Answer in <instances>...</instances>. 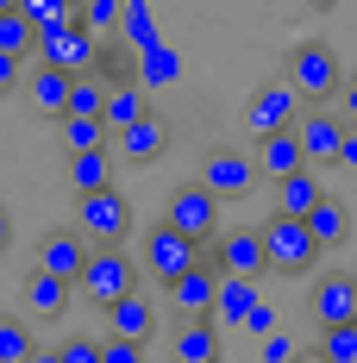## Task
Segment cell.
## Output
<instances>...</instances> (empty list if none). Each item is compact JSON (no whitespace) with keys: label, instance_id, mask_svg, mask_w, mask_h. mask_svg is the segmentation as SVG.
<instances>
[{"label":"cell","instance_id":"cell-2","mask_svg":"<svg viewBox=\"0 0 357 363\" xmlns=\"http://www.w3.org/2000/svg\"><path fill=\"white\" fill-rule=\"evenodd\" d=\"M257 232H263V257H270V269H276V276H307V269L326 257L320 245H314V232H307V219L270 213Z\"/></svg>","mask_w":357,"mask_h":363},{"label":"cell","instance_id":"cell-32","mask_svg":"<svg viewBox=\"0 0 357 363\" xmlns=\"http://www.w3.org/2000/svg\"><path fill=\"white\" fill-rule=\"evenodd\" d=\"M326 363H357V326H332L320 332V345H314Z\"/></svg>","mask_w":357,"mask_h":363},{"label":"cell","instance_id":"cell-6","mask_svg":"<svg viewBox=\"0 0 357 363\" xmlns=\"http://www.w3.org/2000/svg\"><path fill=\"white\" fill-rule=\"evenodd\" d=\"M75 289L88 294V301H101V307H119L126 294L138 289V263L119 251V245H107V251H94V257H88V276H82Z\"/></svg>","mask_w":357,"mask_h":363},{"label":"cell","instance_id":"cell-12","mask_svg":"<svg viewBox=\"0 0 357 363\" xmlns=\"http://www.w3.org/2000/svg\"><path fill=\"white\" fill-rule=\"evenodd\" d=\"M88 257H94V245H88V238H82L75 225H63V232H50V238L38 245V269L75 289V282L88 276Z\"/></svg>","mask_w":357,"mask_h":363},{"label":"cell","instance_id":"cell-10","mask_svg":"<svg viewBox=\"0 0 357 363\" xmlns=\"http://www.w3.org/2000/svg\"><path fill=\"white\" fill-rule=\"evenodd\" d=\"M207 263H214L219 276H238V282H257L263 269H270V257H263V232H226L207 245Z\"/></svg>","mask_w":357,"mask_h":363},{"label":"cell","instance_id":"cell-8","mask_svg":"<svg viewBox=\"0 0 357 363\" xmlns=\"http://www.w3.org/2000/svg\"><path fill=\"white\" fill-rule=\"evenodd\" d=\"M38 63L44 69H63V75H94V32L82 26V19H70V26H57V32L38 38Z\"/></svg>","mask_w":357,"mask_h":363},{"label":"cell","instance_id":"cell-16","mask_svg":"<svg viewBox=\"0 0 357 363\" xmlns=\"http://www.w3.org/2000/svg\"><path fill=\"white\" fill-rule=\"evenodd\" d=\"M251 157H257V176H270V182H288V176H301V169H307V150H301V138H295V132L263 138Z\"/></svg>","mask_w":357,"mask_h":363},{"label":"cell","instance_id":"cell-15","mask_svg":"<svg viewBox=\"0 0 357 363\" xmlns=\"http://www.w3.org/2000/svg\"><path fill=\"white\" fill-rule=\"evenodd\" d=\"M113 150H119L126 163H157V157L170 150V119H163V113L138 119L132 132H119V138H113Z\"/></svg>","mask_w":357,"mask_h":363},{"label":"cell","instance_id":"cell-4","mask_svg":"<svg viewBox=\"0 0 357 363\" xmlns=\"http://www.w3.org/2000/svg\"><path fill=\"white\" fill-rule=\"evenodd\" d=\"M295 119H301V94H295L288 82H263V88L251 94V107H245V132L263 145V138L295 132Z\"/></svg>","mask_w":357,"mask_h":363},{"label":"cell","instance_id":"cell-20","mask_svg":"<svg viewBox=\"0 0 357 363\" xmlns=\"http://www.w3.org/2000/svg\"><path fill=\"white\" fill-rule=\"evenodd\" d=\"M176 363H219V326H214V320H182Z\"/></svg>","mask_w":357,"mask_h":363},{"label":"cell","instance_id":"cell-22","mask_svg":"<svg viewBox=\"0 0 357 363\" xmlns=\"http://www.w3.org/2000/svg\"><path fill=\"white\" fill-rule=\"evenodd\" d=\"M70 88H75V75L44 69V63H38V75H32V101H38V113H50L57 125L70 119Z\"/></svg>","mask_w":357,"mask_h":363},{"label":"cell","instance_id":"cell-11","mask_svg":"<svg viewBox=\"0 0 357 363\" xmlns=\"http://www.w3.org/2000/svg\"><path fill=\"white\" fill-rule=\"evenodd\" d=\"M314 320H320V332L332 326H357V276L351 269H326V276H314Z\"/></svg>","mask_w":357,"mask_h":363},{"label":"cell","instance_id":"cell-23","mask_svg":"<svg viewBox=\"0 0 357 363\" xmlns=\"http://www.w3.org/2000/svg\"><path fill=\"white\" fill-rule=\"evenodd\" d=\"M276 194H282V207H276V213H288V219H307V213H314V207L326 201V188H320V169H301V176L276 182Z\"/></svg>","mask_w":357,"mask_h":363},{"label":"cell","instance_id":"cell-18","mask_svg":"<svg viewBox=\"0 0 357 363\" xmlns=\"http://www.w3.org/2000/svg\"><path fill=\"white\" fill-rule=\"evenodd\" d=\"M107 132L119 138V132H132L138 119H150V101H144V82H113V94H107Z\"/></svg>","mask_w":357,"mask_h":363},{"label":"cell","instance_id":"cell-43","mask_svg":"<svg viewBox=\"0 0 357 363\" xmlns=\"http://www.w3.org/2000/svg\"><path fill=\"white\" fill-rule=\"evenodd\" d=\"M32 363H63V351H38V357Z\"/></svg>","mask_w":357,"mask_h":363},{"label":"cell","instance_id":"cell-14","mask_svg":"<svg viewBox=\"0 0 357 363\" xmlns=\"http://www.w3.org/2000/svg\"><path fill=\"white\" fill-rule=\"evenodd\" d=\"M170 294V301H176L182 307V320H214V294H219V269L214 263H207V257H201V263H194V269H188V276H182L176 289H163Z\"/></svg>","mask_w":357,"mask_h":363},{"label":"cell","instance_id":"cell-28","mask_svg":"<svg viewBox=\"0 0 357 363\" xmlns=\"http://www.w3.org/2000/svg\"><path fill=\"white\" fill-rule=\"evenodd\" d=\"M0 50H6V57H19V63L38 57V32L26 26V13H19V6H0Z\"/></svg>","mask_w":357,"mask_h":363},{"label":"cell","instance_id":"cell-13","mask_svg":"<svg viewBox=\"0 0 357 363\" xmlns=\"http://www.w3.org/2000/svg\"><path fill=\"white\" fill-rule=\"evenodd\" d=\"M295 138L307 150V169H320V163H339V145H345V119L332 107H307L295 119Z\"/></svg>","mask_w":357,"mask_h":363},{"label":"cell","instance_id":"cell-30","mask_svg":"<svg viewBox=\"0 0 357 363\" xmlns=\"http://www.w3.org/2000/svg\"><path fill=\"white\" fill-rule=\"evenodd\" d=\"M38 345H32V326L26 320H13V313H0V363H32Z\"/></svg>","mask_w":357,"mask_h":363},{"label":"cell","instance_id":"cell-31","mask_svg":"<svg viewBox=\"0 0 357 363\" xmlns=\"http://www.w3.org/2000/svg\"><path fill=\"white\" fill-rule=\"evenodd\" d=\"M19 13H26V26H32L38 38H44V32H57V26H70V19H75V6H70V0H19Z\"/></svg>","mask_w":357,"mask_h":363},{"label":"cell","instance_id":"cell-33","mask_svg":"<svg viewBox=\"0 0 357 363\" xmlns=\"http://www.w3.org/2000/svg\"><path fill=\"white\" fill-rule=\"evenodd\" d=\"M75 19H82L88 32H113V26L126 19V6H119V0H88V6H75Z\"/></svg>","mask_w":357,"mask_h":363},{"label":"cell","instance_id":"cell-21","mask_svg":"<svg viewBox=\"0 0 357 363\" xmlns=\"http://www.w3.org/2000/svg\"><path fill=\"white\" fill-rule=\"evenodd\" d=\"M307 232H314V245H320V251H339V245L351 238V213H345V201H332V194H326L320 207L307 213Z\"/></svg>","mask_w":357,"mask_h":363},{"label":"cell","instance_id":"cell-19","mask_svg":"<svg viewBox=\"0 0 357 363\" xmlns=\"http://www.w3.org/2000/svg\"><path fill=\"white\" fill-rule=\"evenodd\" d=\"M257 301H263V294H257V282H238V276H219V294H214V326H245Z\"/></svg>","mask_w":357,"mask_h":363},{"label":"cell","instance_id":"cell-9","mask_svg":"<svg viewBox=\"0 0 357 363\" xmlns=\"http://www.w3.org/2000/svg\"><path fill=\"white\" fill-rule=\"evenodd\" d=\"M201 188L214 194V201H245L251 188H257V157L251 150H207L201 157Z\"/></svg>","mask_w":357,"mask_h":363},{"label":"cell","instance_id":"cell-27","mask_svg":"<svg viewBox=\"0 0 357 363\" xmlns=\"http://www.w3.org/2000/svg\"><path fill=\"white\" fill-rule=\"evenodd\" d=\"M119 32H126V44H132L138 57L163 50V38H157V19H150V6H144V0H126V19H119Z\"/></svg>","mask_w":357,"mask_h":363},{"label":"cell","instance_id":"cell-38","mask_svg":"<svg viewBox=\"0 0 357 363\" xmlns=\"http://www.w3.org/2000/svg\"><path fill=\"white\" fill-rule=\"evenodd\" d=\"M339 119H345V132H357V69L345 75V88H339Z\"/></svg>","mask_w":357,"mask_h":363},{"label":"cell","instance_id":"cell-17","mask_svg":"<svg viewBox=\"0 0 357 363\" xmlns=\"http://www.w3.org/2000/svg\"><path fill=\"white\" fill-rule=\"evenodd\" d=\"M150 332H157V307H150V301L126 294L119 307H107V338H126V345H150Z\"/></svg>","mask_w":357,"mask_h":363},{"label":"cell","instance_id":"cell-5","mask_svg":"<svg viewBox=\"0 0 357 363\" xmlns=\"http://www.w3.org/2000/svg\"><path fill=\"white\" fill-rule=\"evenodd\" d=\"M163 219L176 225L182 238H194L201 251H207V245L219 238V201L207 194V188H201V182H182L176 194H170V207H163Z\"/></svg>","mask_w":357,"mask_h":363},{"label":"cell","instance_id":"cell-39","mask_svg":"<svg viewBox=\"0 0 357 363\" xmlns=\"http://www.w3.org/2000/svg\"><path fill=\"white\" fill-rule=\"evenodd\" d=\"M295 357H301V351L288 345L282 332H276V338H263V363H295Z\"/></svg>","mask_w":357,"mask_h":363},{"label":"cell","instance_id":"cell-37","mask_svg":"<svg viewBox=\"0 0 357 363\" xmlns=\"http://www.w3.org/2000/svg\"><path fill=\"white\" fill-rule=\"evenodd\" d=\"M57 351H63V363H101V345L94 338H63Z\"/></svg>","mask_w":357,"mask_h":363},{"label":"cell","instance_id":"cell-3","mask_svg":"<svg viewBox=\"0 0 357 363\" xmlns=\"http://www.w3.org/2000/svg\"><path fill=\"white\" fill-rule=\"evenodd\" d=\"M138 263H144V276H150V282L176 289L182 276H188V269L201 263V245H194V238H182V232L170 225V219H157V225L144 232V251H138Z\"/></svg>","mask_w":357,"mask_h":363},{"label":"cell","instance_id":"cell-34","mask_svg":"<svg viewBox=\"0 0 357 363\" xmlns=\"http://www.w3.org/2000/svg\"><path fill=\"white\" fill-rule=\"evenodd\" d=\"M238 332H251V338H276V307H270V301H257V307H251V320Z\"/></svg>","mask_w":357,"mask_h":363},{"label":"cell","instance_id":"cell-42","mask_svg":"<svg viewBox=\"0 0 357 363\" xmlns=\"http://www.w3.org/2000/svg\"><path fill=\"white\" fill-rule=\"evenodd\" d=\"M6 245H13V213L0 207V251H6Z\"/></svg>","mask_w":357,"mask_h":363},{"label":"cell","instance_id":"cell-25","mask_svg":"<svg viewBox=\"0 0 357 363\" xmlns=\"http://www.w3.org/2000/svg\"><path fill=\"white\" fill-rule=\"evenodd\" d=\"M57 138H63L70 157H88V150H107V145H113L107 119H63V125H57Z\"/></svg>","mask_w":357,"mask_h":363},{"label":"cell","instance_id":"cell-29","mask_svg":"<svg viewBox=\"0 0 357 363\" xmlns=\"http://www.w3.org/2000/svg\"><path fill=\"white\" fill-rule=\"evenodd\" d=\"M107 75L94 69V75H82V82H75L70 88V119H101V113H107Z\"/></svg>","mask_w":357,"mask_h":363},{"label":"cell","instance_id":"cell-7","mask_svg":"<svg viewBox=\"0 0 357 363\" xmlns=\"http://www.w3.org/2000/svg\"><path fill=\"white\" fill-rule=\"evenodd\" d=\"M75 232H82L94 251L119 245V238L132 232V207H126V194L107 188V194H94V201H75Z\"/></svg>","mask_w":357,"mask_h":363},{"label":"cell","instance_id":"cell-1","mask_svg":"<svg viewBox=\"0 0 357 363\" xmlns=\"http://www.w3.org/2000/svg\"><path fill=\"white\" fill-rule=\"evenodd\" d=\"M288 88H295L301 101H314V107L339 101V88H345V75H339V50L320 44V38L295 44V50H288Z\"/></svg>","mask_w":357,"mask_h":363},{"label":"cell","instance_id":"cell-40","mask_svg":"<svg viewBox=\"0 0 357 363\" xmlns=\"http://www.w3.org/2000/svg\"><path fill=\"white\" fill-rule=\"evenodd\" d=\"M19 69H26V63H19V57H6V50H0V94H13V88H19Z\"/></svg>","mask_w":357,"mask_h":363},{"label":"cell","instance_id":"cell-36","mask_svg":"<svg viewBox=\"0 0 357 363\" xmlns=\"http://www.w3.org/2000/svg\"><path fill=\"white\" fill-rule=\"evenodd\" d=\"M138 63H144V82H176V57H170V50H150Z\"/></svg>","mask_w":357,"mask_h":363},{"label":"cell","instance_id":"cell-44","mask_svg":"<svg viewBox=\"0 0 357 363\" xmlns=\"http://www.w3.org/2000/svg\"><path fill=\"white\" fill-rule=\"evenodd\" d=\"M295 363H326V357H320V351H301V357H295Z\"/></svg>","mask_w":357,"mask_h":363},{"label":"cell","instance_id":"cell-35","mask_svg":"<svg viewBox=\"0 0 357 363\" xmlns=\"http://www.w3.org/2000/svg\"><path fill=\"white\" fill-rule=\"evenodd\" d=\"M101 363H144V345H126V338H101Z\"/></svg>","mask_w":357,"mask_h":363},{"label":"cell","instance_id":"cell-41","mask_svg":"<svg viewBox=\"0 0 357 363\" xmlns=\"http://www.w3.org/2000/svg\"><path fill=\"white\" fill-rule=\"evenodd\" d=\"M339 169H357V132H345V145H339Z\"/></svg>","mask_w":357,"mask_h":363},{"label":"cell","instance_id":"cell-24","mask_svg":"<svg viewBox=\"0 0 357 363\" xmlns=\"http://www.w3.org/2000/svg\"><path fill=\"white\" fill-rule=\"evenodd\" d=\"M70 182L82 201H94V194H107L113 188V157L107 150H88V157H70Z\"/></svg>","mask_w":357,"mask_h":363},{"label":"cell","instance_id":"cell-26","mask_svg":"<svg viewBox=\"0 0 357 363\" xmlns=\"http://www.w3.org/2000/svg\"><path fill=\"white\" fill-rule=\"evenodd\" d=\"M26 301L38 307V320H57V313L70 307V282H57V276L32 269V276H26Z\"/></svg>","mask_w":357,"mask_h":363}]
</instances>
